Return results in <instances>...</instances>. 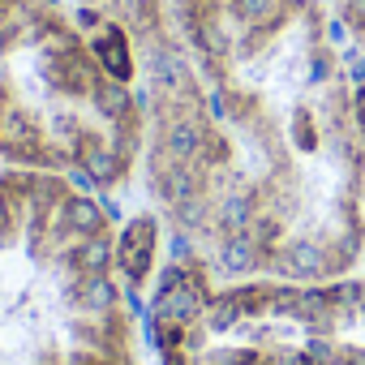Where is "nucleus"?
Instances as JSON below:
<instances>
[{
	"mask_svg": "<svg viewBox=\"0 0 365 365\" xmlns=\"http://www.w3.org/2000/svg\"><path fill=\"white\" fill-rule=\"evenodd\" d=\"M142 99V180L185 254L237 279L356 271L365 163L318 0H172Z\"/></svg>",
	"mask_w": 365,
	"mask_h": 365,
	"instance_id": "nucleus-1",
	"label": "nucleus"
},
{
	"mask_svg": "<svg viewBox=\"0 0 365 365\" xmlns=\"http://www.w3.org/2000/svg\"><path fill=\"white\" fill-rule=\"evenodd\" d=\"M142 56L120 22L61 0H0V159L120 190L142 168Z\"/></svg>",
	"mask_w": 365,
	"mask_h": 365,
	"instance_id": "nucleus-2",
	"label": "nucleus"
},
{
	"mask_svg": "<svg viewBox=\"0 0 365 365\" xmlns=\"http://www.w3.org/2000/svg\"><path fill=\"white\" fill-rule=\"evenodd\" d=\"M116 245L86 185L0 172V365H138Z\"/></svg>",
	"mask_w": 365,
	"mask_h": 365,
	"instance_id": "nucleus-3",
	"label": "nucleus"
},
{
	"mask_svg": "<svg viewBox=\"0 0 365 365\" xmlns=\"http://www.w3.org/2000/svg\"><path fill=\"white\" fill-rule=\"evenodd\" d=\"M146 327L159 365H365V279H237L180 250Z\"/></svg>",
	"mask_w": 365,
	"mask_h": 365,
	"instance_id": "nucleus-4",
	"label": "nucleus"
},
{
	"mask_svg": "<svg viewBox=\"0 0 365 365\" xmlns=\"http://www.w3.org/2000/svg\"><path fill=\"white\" fill-rule=\"evenodd\" d=\"M78 5L99 9L112 22H120L129 39L138 43V56H146L168 35V22H172V0H78Z\"/></svg>",
	"mask_w": 365,
	"mask_h": 365,
	"instance_id": "nucleus-5",
	"label": "nucleus"
},
{
	"mask_svg": "<svg viewBox=\"0 0 365 365\" xmlns=\"http://www.w3.org/2000/svg\"><path fill=\"white\" fill-rule=\"evenodd\" d=\"M159 232H163V220H159L155 211H142V215H133V220L120 228L116 254H120L125 284H129L133 292L146 288L150 275H155V262H159Z\"/></svg>",
	"mask_w": 365,
	"mask_h": 365,
	"instance_id": "nucleus-6",
	"label": "nucleus"
},
{
	"mask_svg": "<svg viewBox=\"0 0 365 365\" xmlns=\"http://www.w3.org/2000/svg\"><path fill=\"white\" fill-rule=\"evenodd\" d=\"M331 9L344 22V31L365 48V0H331Z\"/></svg>",
	"mask_w": 365,
	"mask_h": 365,
	"instance_id": "nucleus-7",
	"label": "nucleus"
},
{
	"mask_svg": "<svg viewBox=\"0 0 365 365\" xmlns=\"http://www.w3.org/2000/svg\"><path fill=\"white\" fill-rule=\"evenodd\" d=\"M352 116H356V138H361V163H365V78L352 86Z\"/></svg>",
	"mask_w": 365,
	"mask_h": 365,
	"instance_id": "nucleus-8",
	"label": "nucleus"
}]
</instances>
